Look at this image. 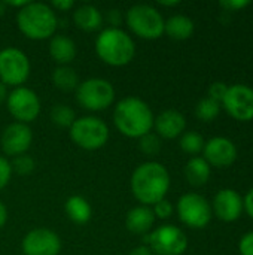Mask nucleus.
Returning <instances> with one entry per match:
<instances>
[{"mask_svg": "<svg viewBox=\"0 0 253 255\" xmlns=\"http://www.w3.org/2000/svg\"><path fill=\"white\" fill-rule=\"evenodd\" d=\"M170 188L167 169L157 161L140 164L131 176V191L143 206L155 205L163 200Z\"/></svg>", "mask_w": 253, "mask_h": 255, "instance_id": "nucleus-1", "label": "nucleus"}, {"mask_svg": "<svg viewBox=\"0 0 253 255\" xmlns=\"http://www.w3.org/2000/svg\"><path fill=\"white\" fill-rule=\"evenodd\" d=\"M116 128L127 137H137L151 133L154 127V114L148 103L137 97L122 99L113 112Z\"/></svg>", "mask_w": 253, "mask_h": 255, "instance_id": "nucleus-2", "label": "nucleus"}, {"mask_svg": "<svg viewBox=\"0 0 253 255\" xmlns=\"http://www.w3.org/2000/svg\"><path fill=\"white\" fill-rule=\"evenodd\" d=\"M97 55L109 66H125L136 54V45L133 39L121 28L110 27L103 30L95 40Z\"/></svg>", "mask_w": 253, "mask_h": 255, "instance_id": "nucleus-3", "label": "nucleus"}, {"mask_svg": "<svg viewBox=\"0 0 253 255\" xmlns=\"http://www.w3.org/2000/svg\"><path fill=\"white\" fill-rule=\"evenodd\" d=\"M18 27L24 36L33 40H43L57 30L55 12L45 3H31L19 9L16 16Z\"/></svg>", "mask_w": 253, "mask_h": 255, "instance_id": "nucleus-4", "label": "nucleus"}, {"mask_svg": "<svg viewBox=\"0 0 253 255\" xmlns=\"http://www.w3.org/2000/svg\"><path fill=\"white\" fill-rule=\"evenodd\" d=\"M130 30L142 39H158L164 33V18L151 4H134L127 12Z\"/></svg>", "mask_w": 253, "mask_h": 255, "instance_id": "nucleus-5", "label": "nucleus"}, {"mask_svg": "<svg viewBox=\"0 0 253 255\" xmlns=\"http://www.w3.org/2000/svg\"><path fill=\"white\" fill-rule=\"evenodd\" d=\"M70 137L78 146L86 151H95L106 145L109 128L106 123L97 117H82L72 124Z\"/></svg>", "mask_w": 253, "mask_h": 255, "instance_id": "nucleus-6", "label": "nucleus"}, {"mask_svg": "<svg viewBox=\"0 0 253 255\" xmlns=\"http://www.w3.org/2000/svg\"><path fill=\"white\" fill-rule=\"evenodd\" d=\"M143 244L158 255H182L188 248L186 235L176 226L166 224L143 236Z\"/></svg>", "mask_w": 253, "mask_h": 255, "instance_id": "nucleus-7", "label": "nucleus"}, {"mask_svg": "<svg viewBox=\"0 0 253 255\" xmlns=\"http://www.w3.org/2000/svg\"><path fill=\"white\" fill-rule=\"evenodd\" d=\"M76 99L85 109L104 111L112 105L115 99V90L109 81L101 78H91L78 85Z\"/></svg>", "mask_w": 253, "mask_h": 255, "instance_id": "nucleus-8", "label": "nucleus"}, {"mask_svg": "<svg viewBox=\"0 0 253 255\" xmlns=\"http://www.w3.org/2000/svg\"><path fill=\"white\" fill-rule=\"evenodd\" d=\"M179 220L191 229H204L212 220L210 203L197 193H186L177 202Z\"/></svg>", "mask_w": 253, "mask_h": 255, "instance_id": "nucleus-9", "label": "nucleus"}, {"mask_svg": "<svg viewBox=\"0 0 253 255\" xmlns=\"http://www.w3.org/2000/svg\"><path fill=\"white\" fill-rule=\"evenodd\" d=\"M30 75L28 57L18 48H4L0 51V79L6 85L19 87Z\"/></svg>", "mask_w": 253, "mask_h": 255, "instance_id": "nucleus-10", "label": "nucleus"}, {"mask_svg": "<svg viewBox=\"0 0 253 255\" xmlns=\"http://www.w3.org/2000/svg\"><path fill=\"white\" fill-rule=\"evenodd\" d=\"M7 109L18 123L27 124L40 114V100L33 90L18 87L7 94Z\"/></svg>", "mask_w": 253, "mask_h": 255, "instance_id": "nucleus-11", "label": "nucleus"}, {"mask_svg": "<svg viewBox=\"0 0 253 255\" xmlns=\"http://www.w3.org/2000/svg\"><path fill=\"white\" fill-rule=\"evenodd\" d=\"M222 105L230 117L237 121L253 120V88L245 84H234L222 100Z\"/></svg>", "mask_w": 253, "mask_h": 255, "instance_id": "nucleus-12", "label": "nucleus"}, {"mask_svg": "<svg viewBox=\"0 0 253 255\" xmlns=\"http://www.w3.org/2000/svg\"><path fill=\"white\" fill-rule=\"evenodd\" d=\"M21 248L24 255H58L61 251V241L51 230L36 229L25 235Z\"/></svg>", "mask_w": 253, "mask_h": 255, "instance_id": "nucleus-13", "label": "nucleus"}, {"mask_svg": "<svg viewBox=\"0 0 253 255\" xmlns=\"http://www.w3.org/2000/svg\"><path fill=\"white\" fill-rule=\"evenodd\" d=\"M33 140L31 130L27 124L22 123H12L9 124L0 137V145L4 154L7 155H22L30 148Z\"/></svg>", "mask_w": 253, "mask_h": 255, "instance_id": "nucleus-14", "label": "nucleus"}, {"mask_svg": "<svg viewBox=\"0 0 253 255\" xmlns=\"http://www.w3.org/2000/svg\"><path fill=\"white\" fill-rule=\"evenodd\" d=\"M204 160L215 167H228L237 158V148L228 137L216 136L204 143Z\"/></svg>", "mask_w": 253, "mask_h": 255, "instance_id": "nucleus-15", "label": "nucleus"}, {"mask_svg": "<svg viewBox=\"0 0 253 255\" xmlns=\"http://www.w3.org/2000/svg\"><path fill=\"white\" fill-rule=\"evenodd\" d=\"M243 209L245 206L242 196L231 188H224L218 191L212 205V211L215 212V215L225 223L237 221L242 217Z\"/></svg>", "mask_w": 253, "mask_h": 255, "instance_id": "nucleus-16", "label": "nucleus"}, {"mask_svg": "<svg viewBox=\"0 0 253 255\" xmlns=\"http://www.w3.org/2000/svg\"><path fill=\"white\" fill-rule=\"evenodd\" d=\"M154 126L160 136L166 139H174L183 133L186 127V120L179 111L167 109L155 118Z\"/></svg>", "mask_w": 253, "mask_h": 255, "instance_id": "nucleus-17", "label": "nucleus"}, {"mask_svg": "<svg viewBox=\"0 0 253 255\" xmlns=\"http://www.w3.org/2000/svg\"><path fill=\"white\" fill-rule=\"evenodd\" d=\"M155 215L154 211L149 206H136L131 211H128L125 218V226L128 232L134 235H148V232L154 227Z\"/></svg>", "mask_w": 253, "mask_h": 255, "instance_id": "nucleus-18", "label": "nucleus"}, {"mask_svg": "<svg viewBox=\"0 0 253 255\" xmlns=\"http://www.w3.org/2000/svg\"><path fill=\"white\" fill-rule=\"evenodd\" d=\"M49 54L57 63L64 66V64H69L70 61H73V58L76 57V45L70 37L58 34L51 39Z\"/></svg>", "mask_w": 253, "mask_h": 255, "instance_id": "nucleus-19", "label": "nucleus"}, {"mask_svg": "<svg viewBox=\"0 0 253 255\" xmlns=\"http://www.w3.org/2000/svg\"><path fill=\"white\" fill-rule=\"evenodd\" d=\"M194 21L186 15H173L164 24V33L174 40H186L194 33Z\"/></svg>", "mask_w": 253, "mask_h": 255, "instance_id": "nucleus-20", "label": "nucleus"}, {"mask_svg": "<svg viewBox=\"0 0 253 255\" xmlns=\"http://www.w3.org/2000/svg\"><path fill=\"white\" fill-rule=\"evenodd\" d=\"M73 21L75 24L81 28V30H85V31H94L97 28L101 27V22H103V16H101V12L92 6V4H85V6H81L75 10L73 13Z\"/></svg>", "mask_w": 253, "mask_h": 255, "instance_id": "nucleus-21", "label": "nucleus"}, {"mask_svg": "<svg viewBox=\"0 0 253 255\" xmlns=\"http://www.w3.org/2000/svg\"><path fill=\"white\" fill-rule=\"evenodd\" d=\"M185 176L191 185L201 187L210 178V164L203 157H192L185 166Z\"/></svg>", "mask_w": 253, "mask_h": 255, "instance_id": "nucleus-22", "label": "nucleus"}, {"mask_svg": "<svg viewBox=\"0 0 253 255\" xmlns=\"http://www.w3.org/2000/svg\"><path fill=\"white\" fill-rule=\"evenodd\" d=\"M66 214L67 217L76 223V224H85L89 221L91 218V206L89 203L81 197V196H72L67 202H66Z\"/></svg>", "mask_w": 253, "mask_h": 255, "instance_id": "nucleus-23", "label": "nucleus"}, {"mask_svg": "<svg viewBox=\"0 0 253 255\" xmlns=\"http://www.w3.org/2000/svg\"><path fill=\"white\" fill-rule=\"evenodd\" d=\"M52 81H54L55 87L61 91H72V90L78 88V85H79L78 73L69 66L57 67L52 73Z\"/></svg>", "mask_w": 253, "mask_h": 255, "instance_id": "nucleus-24", "label": "nucleus"}, {"mask_svg": "<svg viewBox=\"0 0 253 255\" xmlns=\"http://www.w3.org/2000/svg\"><path fill=\"white\" fill-rule=\"evenodd\" d=\"M221 112V103L215 102L210 97H204L197 103L195 108V115L198 120L204 121V123H210L213 121Z\"/></svg>", "mask_w": 253, "mask_h": 255, "instance_id": "nucleus-25", "label": "nucleus"}, {"mask_svg": "<svg viewBox=\"0 0 253 255\" xmlns=\"http://www.w3.org/2000/svg\"><path fill=\"white\" fill-rule=\"evenodd\" d=\"M204 143L206 142L201 134H198L195 131H188V133L182 134L179 145H180L182 151H185L186 154H198L203 151Z\"/></svg>", "mask_w": 253, "mask_h": 255, "instance_id": "nucleus-26", "label": "nucleus"}, {"mask_svg": "<svg viewBox=\"0 0 253 255\" xmlns=\"http://www.w3.org/2000/svg\"><path fill=\"white\" fill-rule=\"evenodd\" d=\"M51 118L58 127H72L75 123V112L67 105H55L51 111Z\"/></svg>", "mask_w": 253, "mask_h": 255, "instance_id": "nucleus-27", "label": "nucleus"}, {"mask_svg": "<svg viewBox=\"0 0 253 255\" xmlns=\"http://www.w3.org/2000/svg\"><path fill=\"white\" fill-rule=\"evenodd\" d=\"M139 148H140V151H142L143 154H146V155H155V154H158L160 149H161V140H160V137H158L157 134L148 133V134H145V136L140 137V140H139Z\"/></svg>", "mask_w": 253, "mask_h": 255, "instance_id": "nucleus-28", "label": "nucleus"}, {"mask_svg": "<svg viewBox=\"0 0 253 255\" xmlns=\"http://www.w3.org/2000/svg\"><path fill=\"white\" fill-rule=\"evenodd\" d=\"M12 170H15L18 175H30L34 170V160L30 155H16L13 161L10 163Z\"/></svg>", "mask_w": 253, "mask_h": 255, "instance_id": "nucleus-29", "label": "nucleus"}, {"mask_svg": "<svg viewBox=\"0 0 253 255\" xmlns=\"http://www.w3.org/2000/svg\"><path fill=\"white\" fill-rule=\"evenodd\" d=\"M152 211H154L155 218L167 220V218H170L171 214H173V206H171V203H170L169 200L163 199V200H160L158 203L154 205V209H152Z\"/></svg>", "mask_w": 253, "mask_h": 255, "instance_id": "nucleus-30", "label": "nucleus"}, {"mask_svg": "<svg viewBox=\"0 0 253 255\" xmlns=\"http://www.w3.org/2000/svg\"><path fill=\"white\" fill-rule=\"evenodd\" d=\"M227 91H228V85H227L225 82L218 81V82H213V84L209 87V97L213 99V100L218 102V103H222V100H224Z\"/></svg>", "mask_w": 253, "mask_h": 255, "instance_id": "nucleus-31", "label": "nucleus"}, {"mask_svg": "<svg viewBox=\"0 0 253 255\" xmlns=\"http://www.w3.org/2000/svg\"><path fill=\"white\" fill-rule=\"evenodd\" d=\"M10 175H12V167H10V163L0 155V190L4 188L10 179Z\"/></svg>", "mask_w": 253, "mask_h": 255, "instance_id": "nucleus-32", "label": "nucleus"}, {"mask_svg": "<svg viewBox=\"0 0 253 255\" xmlns=\"http://www.w3.org/2000/svg\"><path fill=\"white\" fill-rule=\"evenodd\" d=\"M249 4H251L249 0H222L219 3V6L227 9L228 12H237L243 7H248Z\"/></svg>", "mask_w": 253, "mask_h": 255, "instance_id": "nucleus-33", "label": "nucleus"}, {"mask_svg": "<svg viewBox=\"0 0 253 255\" xmlns=\"http://www.w3.org/2000/svg\"><path fill=\"white\" fill-rule=\"evenodd\" d=\"M239 251L242 255H253V232L246 233L239 244Z\"/></svg>", "mask_w": 253, "mask_h": 255, "instance_id": "nucleus-34", "label": "nucleus"}, {"mask_svg": "<svg viewBox=\"0 0 253 255\" xmlns=\"http://www.w3.org/2000/svg\"><path fill=\"white\" fill-rule=\"evenodd\" d=\"M243 206L248 212V215L253 218V188H251L246 194V197L243 199Z\"/></svg>", "mask_w": 253, "mask_h": 255, "instance_id": "nucleus-35", "label": "nucleus"}, {"mask_svg": "<svg viewBox=\"0 0 253 255\" xmlns=\"http://www.w3.org/2000/svg\"><path fill=\"white\" fill-rule=\"evenodd\" d=\"M52 6L60 10H69L70 7H73V1L72 0H55V1H52Z\"/></svg>", "mask_w": 253, "mask_h": 255, "instance_id": "nucleus-36", "label": "nucleus"}, {"mask_svg": "<svg viewBox=\"0 0 253 255\" xmlns=\"http://www.w3.org/2000/svg\"><path fill=\"white\" fill-rule=\"evenodd\" d=\"M128 255H152V251H151L148 247L142 245V247L134 248V250H133V251H131Z\"/></svg>", "mask_w": 253, "mask_h": 255, "instance_id": "nucleus-37", "label": "nucleus"}, {"mask_svg": "<svg viewBox=\"0 0 253 255\" xmlns=\"http://www.w3.org/2000/svg\"><path fill=\"white\" fill-rule=\"evenodd\" d=\"M6 218H7V211H6L4 205L0 202V229L4 226V223H6Z\"/></svg>", "mask_w": 253, "mask_h": 255, "instance_id": "nucleus-38", "label": "nucleus"}, {"mask_svg": "<svg viewBox=\"0 0 253 255\" xmlns=\"http://www.w3.org/2000/svg\"><path fill=\"white\" fill-rule=\"evenodd\" d=\"M7 100V90H6V85L3 82H0V105Z\"/></svg>", "mask_w": 253, "mask_h": 255, "instance_id": "nucleus-39", "label": "nucleus"}, {"mask_svg": "<svg viewBox=\"0 0 253 255\" xmlns=\"http://www.w3.org/2000/svg\"><path fill=\"white\" fill-rule=\"evenodd\" d=\"M180 1H177V0H173V1H164V0H161L160 1V4H163V6H177Z\"/></svg>", "mask_w": 253, "mask_h": 255, "instance_id": "nucleus-40", "label": "nucleus"}]
</instances>
